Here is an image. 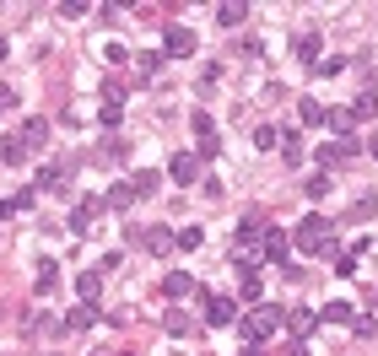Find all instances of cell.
Returning <instances> with one entry per match:
<instances>
[{
	"mask_svg": "<svg viewBox=\"0 0 378 356\" xmlns=\"http://www.w3.org/2000/svg\"><path fill=\"white\" fill-rule=\"evenodd\" d=\"M6 108H16V92H11V86H0V113H6Z\"/></svg>",
	"mask_w": 378,
	"mask_h": 356,
	"instance_id": "74e56055",
	"label": "cell"
},
{
	"mask_svg": "<svg viewBox=\"0 0 378 356\" xmlns=\"http://www.w3.org/2000/svg\"><path fill=\"white\" fill-rule=\"evenodd\" d=\"M287 248H292V238L281 233V227H265V233H259V259H265V265H292Z\"/></svg>",
	"mask_w": 378,
	"mask_h": 356,
	"instance_id": "7a4b0ae2",
	"label": "cell"
},
{
	"mask_svg": "<svg viewBox=\"0 0 378 356\" xmlns=\"http://www.w3.org/2000/svg\"><path fill=\"white\" fill-rule=\"evenodd\" d=\"M254 146H259V151L281 146V130H276V124H259V130H254Z\"/></svg>",
	"mask_w": 378,
	"mask_h": 356,
	"instance_id": "f546056e",
	"label": "cell"
},
{
	"mask_svg": "<svg viewBox=\"0 0 378 356\" xmlns=\"http://www.w3.org/2000/svg\"><path fill=\"white\" fill-rule=\"evenodd\" d=\"M352 124H357V119H352V108H329V130H335L341 141H357V136H352Z\"/></svg>",
	"mask_w": 378,
	"mask_h": 356,
	"instance_id": "44dd1931",
	"label": "cell"
},
{
	"mask_svg": "<svg viewBox=\"0 0 378 356\" xmlns=\"http://www.w3.org/2000/svg\"><path fill=\"white\" fill-rule=\"evenodd\" d=\"M162 330H168V335H189V330H195V319H189L184 307H173L168 319H162Z\"/></svg>",
	"mask_w": 378,
	"mask_h": 356,
	"instance_id": "cb8c5ba5",
	"label": "cell"
},
{
	"mask_svg": "<svg viewBox=\"0 0 378 356\" xmlns=\"http://www.w3.org/2000/svg\"><path fill=\"white\" fill-rule=\"evenodd\" d=\"M76 292H81V302H98V292H103V275H98V270H86L81 281H76Z\"/></svg>",
	"mask_w": 378,
	"mask_h": 356,
	"instance_id": "603a6c76",
	"label": "cell"
},
{
	"mask_svg": "<svg viewBox=\"0 0 378 356\" xmlns=\"http://www.w3.org/2000/svg\"><path fill=\"white\" fill-rule=\"evenodd\" d=\"M0 60H6V38H0Z\"/></svg>",
	"mask_w": 378,
	"mask_h": 356,
	"instance_id": "ab89813d",
	"label": "cell"
},
{
	"mask_svg": "<svg viewBox=\"0 0 378 356\" xmlns=\"http://www.w3.org/2000/svg\"><path fill=\"white\" fill-rule=\"evenodd\" d=\"M200 243H206V233H200V227H184V233H179V248H200Z\"/></svg>",
	"mask_w": 378,
	"mask_h": 356,
	"instance_id": "836d02e7",
	"label": "cell"
},
{
	"mask_svg": "<svg viewBox=\"0 0 378 356\" xmlns=\"http://www.w3.org/2000/svg\"><path fill=\"white\" fill-rule=\"evenodd\" d=\"M0 162H6V168H22V162H27L22 136H0Z\"/></svg>",
	"mask_w": 378,
	"mask_h": 356,
	"instance_id": "8fae6325",
	"label": "cell"
},
{
	"mask_svg": "<svg viewBox=\"0 0 378 356\" xmlns=\"http://www.w3.org/2000/svg\"><path fill=\"white\" fill-rule=\"evenodd\" d=\"M281 319H287V313H281L276 302H259L254 313H249V324H244V335H249V345H259V340H270V335L281 330Z\"/></svg>",
	"mask_w": 378,
	"mask_h": 356,
	"instance_id": "6da1fadb",
	"label": "cell"
},
{
	"mask_svg": "<svg viewBox=\"0 0 378 356\" xmlns=\"http://www.w3.org/2000/svg\"><path fill=\"white\" fill-rule=\"evenodd\" d=\"M319 319H324V324H352V302H341V297H335V302L319 307Z\"/></svg>",
	"mask_w": 378,
	"mask_h": 356,
	"instance_id": "d6986e66",
	"label": "cell"
},
{
	"mask_svg": "<svg viewBox=\"0 0 378 356\" xmlns=\"http://www.w3.org/2000/svg\"><path fill=\"white\" fill-rule=\"evenodd\" d=\"M297 60L319 71V65H324V38H319V33H303V38H297Z\"/></svg>",
	"mask_w": 378,
	"mask_h": 356,
	"instance_id": "30bf717a",
	"label": "cell"
},
{
	"mask_svg": "<svg viewBox=\"0 0 378 356\" xmlns=\"http://www.w3.org/2000/svg\"><path fill=\"white\" fill-rule=\"evenodd\" d=\"M98 210H103L98 200H81V205L71 210V233H86V227H92V221H98Z\"/></svg>",
	"mask_w": 378,
	"mask_h": 356,
	"instance_id": "5bb4252c",
	"label": "cell"
},
{
	"mask_svg": "<svg viewBox=\"0 0 378 356\" xmlns=\"http://www.w3.org/2000/svg\"><path fill=\"white\" fill-rule=\"evenodd\" d=\"M232 319H238V302H232L227 292H211V297H206V324H217V330H227Z\"/></svg>",
	"mask_w": 378,
	"mask_h": 356,
	"instance_id": "5b68a950",
	"label": "cell"
},
{
	"mask_svg": "<svg viewBox=\"0 0 378 356\" xmlns=\"http://www.w3.org/2000/svg\"><path fill=\"white\" fill-rule=\"evenodd\" d=\"M141 243H146V254L168 259L173 248H179V233H173V227H146V233H141Z\"/></svg>",
	"mask_w": 378,
	"mask_h": 356,
	"instance_id": "8992f818",
	"label": "cell"
},
{
	"mask_svg": "<svg viewBox=\"0 0 378 356\" xmlns=\"http://www.w3.org/2000/svg\"><path fill=\"white\" fill-rule=\"evenodd\" d=\"M135 200H141V195H135V184L124 178V184H114V189H109V200H103V205H109V210H130Z\"/></svg>",
	"mask_w": 378,
	"mask_h": 356,
	"instance_id": "7c38bea8",
	"label": "cell"
},
{
	"mask_svg": "<svg viewBox=\"0 0 378 356\" xmlns=\"http://www.w3.org/2000/svg\"><path fill=\"white\" fill-rule=\"evenodd\" d=\"M98 119L109 124V130H119V119H124V103H103V108H98Z\"/></svg>",
	"mask_w": 378,
	"mask_h": 356,
	"instance_id": "1f68e13d",
	"label": "cell"
},
{
	"mask_svg": "<svg viewBox=\"0 0 378 356\" xmlns=\"http://www.w3.org/2000/svg\"><path fill=\"white\" fill-rule=\"evenodd\" d=\"M314 324H319L314 307H297V313H287V330H292V335H314Z\"/></svg>",
	"mask_w": 378,
	"mask_h": 356,
	"instance_id": "e0dca14e",
	"label": "cell"
},
{
	"mask_svg": "<svg viewBox=\"0 0 378 356\" xmlns=\"http://www.w3.org/2000/svg\"><path fill=\"white\" fill-rule=\"evenodd\" d=\"M135 71H141V76H146V81H151V76L162 71V54H157V49H146V54H141V60H135Z\"/></svg>",
	"mask_w": 378,
	"mask_h": 356,
	"instance_id": "4dcf8cb0",
	"label": "cell"
},
{
	"mask_svg": "<svg viewBox=\"0 0 378 356\" xmlns=\"http://www.w3.org/2000/svg\"><path fill=\"white\" fill-rule=\"evenodd\" d=\"M352 330H357V335H373L378 324H373V313H357V319H352Z\"/></svg>",
	"mask_w": 378,
	"mask_h": 356,
	"instance_id": "8d00e7d4",
	"label": "cell"
},
{
	"mask_svg": "<svg viewBox=\"0 0 378 356\" xmlns=\"http://www.w3.org/2000/svg\"><path fill=\"white\" fill-rule=\"evenodd\" d=\"M324 189H329V173H314V178H308V195L319 200V195H324Z\"/></svg>",
	"mask_w": 378,
	"mask_h": 356,
	"instance_id": "d590c367",
	"label": "cell"
},
{
	"mask_svg": "<svg viewBox=\"0 0 378 356\" xmlns=\"http://www.w3.org/2000/svg\"><path fill=\"white\" fill-rule=\"evenodd\" d=\"M189 130H195V141H200V146H206V141H217V119H211L206 108H195V113H189Z\"/></svg>",
	"mask_w": 378,
	"mask_h": 356,
	"instance_id": "9a60e30c",
	"label": "cell"
},
{
	"mask_svg": "<svg viewBox=\"0 0 378 356\" xmlns=\"http://www.w3.org/2000/svg\"><path fill=\"white\" fill-rule=\"evenodd\" d=\"M244 16H249V6H244V0H227V6H217V22H222V27H238Z\"/></svg>",
	"mask_w": 378,
	"mask_h": 356,
	"instance_id": "ffe728a7",
	"label": "cell"
},
{
	"mask_svg": "<svg viewBox=\"0 0 378 356\" xmlns=\"http://www.w3.org/2000/svg\"><path fill=\"white\" fill-rule=\"evenodd\" d=\"M92 324H98V302H81V307H71L65 330H92Z\"/></svg>",
	"mask_w": 378,
	"mask_h": 356,
	"instance_id": "2e32d148",
	"label": "cell"
},
{
	"mask_svg": "<svg viewBox=\"0 0 378 356\" xmlns=\"http://www.w3.org/2000/svg\"><path fill=\"white\" fill-rule=\"evenodd\" d=\"M130 184H135V195H151V189L162 184V173H157V168H135V178H130Z\"/></svg>",
	"mask_w": 378,
	"mask_h": 356,
	"instance_id": "7402d4cb",
	"label": "cell"
},
{
	"mask_svg": "<svg viewBox=\"0 0 378 356\" xmlns=\"http://www.w3.org/2000/svg\"><path fill=\"white\" fill-rule=\"evenodd\" d=\"M162 54H173V60H184V54H195V33L173 22L168 33H162Z\"/></svg>",
	"mask_w": 378,
	"mask_h": 356,
	"instance_id": "52a82bcc",
	"label": "cell"
},
{
	"mask_svg": "<svg viewBox=\"0 0 378 356\" xmlns=\"http://www.w3.org/2000/svg\"><path fill=\"white\" fill-rule=\"evenodd\" d=\"M297 119H303V124H329V108L314 103V98H303V103H297Z\"/></svg>",
	"mask_w": 378,
	"mask_h": 356,
	"instance_id": "ac0fdd59",
	"label": "cell"
},
{
	"mask_svg": "<svg viewBox=\"0 0 378 356\" xmlns=\"http://www.w3.org/2000/svg\"><path fill=\"white\" fill-rule=\"evenodd\" d=\"M244 356H265V351H259V345H249V351H244Z\"/></svg>",
	"mask_w": 378,
	"mask_h": 356,
	"instance_id": "f35d334b",
	"label": "cell"
},
{
	"mask_svg": "<svg viewBox=\"0 0 378 356\" xmlns=\"http://www.w3.org/2000/svg\"><path fill=\"white\" fill-rule=\"evenodd\" d=\"M238 297L259 307V270H244V281H238Z\"/></svg>",
	"mask_w": 378,
	"mask_h": 356,
	"instance_id": "d4e9b609",
	"label": "cell"
},
{
	"mask_svg": "<svg viewBox=\"0 0 378 356\" xmlns=\"http://www.w3.org/2000/svg\"><path fill=\"white\" fill-rule=\"evenodd\" d=\"M367 297H373V302H378V286H373V292H367Z\"/></svg>",
	"mask_w": 378,
	"mask_h": 356,
	"instance_id": "60d3db41",
	"label": "cell"
},
{
	"mask_svg": "<svg viewBox=\"0 0 378 356\" xmlns=\"http://www.w3.org/2000/svg\"><path fill=\"white\" fill-rule=\"evenodd\" d=\"M341 71H346V54H329V60L319 65V76H341Z\"/></svg>",
	"mask_w": 378,
	"mask_h": 356,
	"instance_id": "e575fe53",
	"label": "cell"
},
{
	"mask_svg": "<svg viewBox=\"0 0 378 356\" xmlns=\"http://www.w3.org/2000/svg\"><path fill=\"white\" fill-rule=\"evenodd\" d=\"M352 151H362V146H357V141H324V146L314 151V157H319V173H335Z\"/></svg>",
	"mask_w": 378,
	"mask_h": 356,
	"instance_id": "277c9868",
	"label": "cell"
},
{
	"mask_svg": "<svg viewBox=\"0 0 378 356\" xmlns=\"http://www.w3.org/2000/svg\"><path fill=\"white\" fill-rule=\"evenodd\" d=\"M189 292H200V281L189 270H173V275H162V297H173V302H184Z\"/></svg>",
	"mask_w": 378,
	"mask_h": 356,
	"instance_id": "9c48e42d",
	"label": "cell"
},
{
	"mask_svg": "<svg viewBox=\"0 0 378 356\" xmlns=\"http://www.w3.org/2000/svg\"><path fill=\"white\" fill-rule=\"evenodd\" d=\"M324 238H329V221L324 216H303V221H297V233H292V243L303 248V254H314Z\"/></svg>",
	"mask_w": 378,
	"mask_h": 356,
	"instance_id": "3957f363",
	"label": "cell"
},
{
	"mask_svg": "<svg viewBox=\"0 0 378 356\" xmlns=\"http://www.w3.org/2000/svg\"><path fill=\"white\" fill-rule=\"evenodd\" d=\"M373 216H378V195H362L352 205V221H373Z\"/></svg>",
	"mask_w": 378,
	"mask_h": 356,
	"instance_id": "f1b7e54d",
	"label": "cell"
},
{
	"mask_svg": "<svg viewBox=\"0 0 378 356\" xmlns=\"http://www.w3.org/2000/svg\"><path fill=\"white\" fill-rule=\"evenodd\" d=\"M44 141H49V119H27V124H22V146L38 151Z\"/></svg>",
	"mask_w": 378,
	"mask_h": 356,
	"instance_id": "4fadbf2b",
	"label": "cell"
},
{
	"mask_svg": "<svg viewBox=\"0 0 378 356\" xmlns=\"http://www.w3.org/2000/svg\"><path fill=\"white\" fill-rule=\"evenodd\" d=\"M54 281H60V265L44 259V265H38V292H54Z\"/></svg>",
	"mask_w": 378,
	"mask_h": 356,
	"instance_id": "83f0119b",
	"label": "cell"
},
{
	"mask_svg": "<svg viewBox=\"0 0 378 356\" xmlns=\"http://www.w3.org/2000/svg\"><path fill=\"white\" fill-rule=\"evenodd\" d=\"M281 157L292 162V168L303 162V141H297V130H287V136H281Z\"/></svg>",
	"mask_w": 378,
	"mask_h": 356,
	"instance_id": "484cf974",
	"label": "cell"
},
{
	"mask_svg": "<svg viewBox=\"0 0 378 356\" xmlns=\"http://www.w3.org/2000/svg\"><path fill=\"white\" fill-rule=\"evenodd\" d=\"M378 113V92H362V98L352 103V119H373Z\"/></svg>",
	"mask_w": 378,
	"mask_h": 356,
	"instance_id": "4316f807",
	"label": "cell"
},
{
	"mask_svg": "<svg viewBox=\"0 0 378 356\" xmlns=\"http://www.w3.org/2000/svg\"><path fill=\"white\" fill-rule=\"evenodd\" d=\"M38 184H44V189H54V184H65V173H60V168H49V162H44V168H38Z\"/></svg>",
	"mask_w": 378,
	"mask_h": 356,
	"instance_id": "d6a6232c",
	"label": "cell"
},
{
	"mask_svg": "<svg viewBox=\"0 0 378 356\" xmlns=\"http://www.w3.org/2000/svg\"><path fill=\"white\" fill-rule=\"evenodd\" d=\"M168 178L173 184H195L200 178V151H179V157L168 162Z\"/></svg>",
	"mask_w": 378,
	"mask_h": 356,
	"instance_id": "ba28073f",
	"label": "cell"
}]
</instances>
